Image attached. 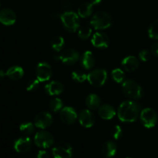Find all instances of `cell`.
I'll use <instances>...</instances> for the list:
<instances>
[{"mask_svg":"<svg viewBox=\"0 0 158 158\" xmlns=\"http://www.w3.org/2000/svg\"><path fill=\"white\" fill-rule=\"evenodd\" d=\"M140 107L134 101H124L120 105L117 111V116L120 120L125 123H132L138 117Z\"/></svg>","mask_w":158,"mask_h":158,"instance_id":"obj_1","label":"cell"},{"mask_svg":"<svg viewBox=\"0 0 158 158\" xmlns=\"http://www.w3.org/2000/svg\"><path fill=\"white\" fill-rule=\"evenodd\" d=\"M62 23L65 29L70 32H74L80 26L79 15L72 11H66L60 16Z\"/></svg>","mask_w":158,"mask_h":158,"instance_id":"obj_2","label":"cell"},{"mask_svg":"<svg viewBox=\"0 0 158 158\" xmlns=\"http://www.w3.org/2000/svg\"><path fill=\"white\" fill-rule=\"evenodd\" d=\"M122 89L124 95L131 99H139L143 95L141 86L134 80H127L123 82Z\"/></svg>","mask_w":158,"mask_h":158,"instance_id":"obj_3","label":"cell"},{"mask_svg":"<svg viewBox=\"0 0 158 158\" xmlns=\"http://www.w3.org/2000/svg\"><path fill=\"white\" fill-rule=\"evenodd\" d=\"M112 19L107 12L99 11L92 17L90 23L95 29H104L111 26Z\"/></svg>","mask_w":158,"mask_h":158,"instance_id":"obj_4","label":"cell"},{"mask_svg":"<svg viewBox=\"0 0 158 158\" xmlns=\"http://www.w3.org/2000/svg\"><path fill=\"white\" fill-rule=\"evenodd\" d=\"M107 79V73L104 69H95L87 75V80L92 86L100 87L104 85Z\"/></svg>","mask_w":158,"mask_h":158,"instance_id":"obj_5","label":"cell"},{"mask_svg":"<svg viewBox=\"0 0 158 158\" xmlns=\"http://www.w3.org/2000/svg\"><path fill=\"white\" fill-rule=\"evenodd\" d=\"M54 158H72L73 148L69 143L59 142L52 150Z\"/></svg>","mask_w":158,"mask_h":158,"instance_id":"obj_6","label":"cell"},{"mask_svg":"<svg viewBox=\"0 0 158 158\" xmlns=\"http://www.w3.org/2000/svg\"><path fill=\"white\" fill-rule=\"evenodd\" d=\"M34 142L39 148L46 149L53 144L54 138L53 136L48 131H41L37 132L35 135Z\"/></svg>","mask_w":158,"mask_h":158,"instance_id":"obj_7","label":"cell"},{"mask_svg":"<svg viewBox=\"0 0 158 158\" xmlns=\"http://www.w3.org/2000/svg\"><path fill=\"white\" fill-rule=\"evenodd\" d=\"M140 118L141 123L146 128H152L157 122V114L151 108H145L140 112Z\"/></svg>","mask_w":158,"mask_h":158,"instance_id":"obj_8","label":"cell"},{"mask_svg":"<svg viewBox=\"0 0 158 158\" xmlns=\"http://www.w3.org/2000/svg\"><path fill=\"white\" fill-rule=\"evenodd\" d=\"M53 118L50 113L42 111L39 113L34 118V125L40 129H46L52 125Z\"/></svg>","mask_w":158,"mask_h":158,"instance_id":"obj_9","label":"cell"},{"mask_svg":"<svg viewBox=\"0 0 158 158\" xmlns=\"http://www.w3.org/2000/svg\"><path fill=\"white\" fill-rule=\"evenodd\" d=\"M36 78L40 82L48 81L52 75V70L50 65L46 62H40L38 63L35 69Z\"/></svg>","mask_w":158,"mask_h":158,"instance_id":"obj_10","label":"cell"},{"mask_svg":"<svg viewBox=\"0 0 158 158\" xmlns=\"http://www.w3.org/2000/svg\"><path fill=\"white\" fill-rule=\"evenodd\" d=\"M60 60L64 64L70 66L77 63L80 58V54L76 49L69 48L63 50L60 55Z\"/></svg>","mask_w":158,"mask_h":158,"instance_id":"obj_11","label":"cell"},{"mask_svg":"<svg viewBox=\"0 0 158 158\" xmlns=\"http://www.w3.org/2000/svg\"><path fill=\"white\" fill-rule=\"evenodd\" d=\"M60 117L62 121L66 124H72L77 120V114L75 110L71 106L62 108L60 113Z\"/></svg>","mask_w":158,"mask_h":158,"instance_id":"obj_12","label":"cell"},{"mask_svg":"<svg viewBox=\"0 0 158 158\" xmlns=\"http://www.w3.org/2000/svg\"><path fill=\"white\" fill-rule=\"evenodd\" d=\"M13 147L16 152L20 154L26 153L32 148V140L27 136L19 137L15 140Z\"/></svg>","mask_w":158,"mask_h":158,"instance_id":"obj_13","label":"cell"},{"mask_svg":"<svg viewBox=\"0 0 158 158\" xmlns=\"http://www.w3.org/2000/svg\"><path fill=\"white\" fill-rule=\"evenodd\" d=\"M79 122L83 127H92L95 123V117L94 114L89 110L85 109L80 111L79 115Z\"/></svg>","mask_w":158,"mask_h":158,"instance_id":"obj_14","label":"cell"},{"mask_svg":"<svg viewBox=\"0 0 158 158\" xmlns=\"http://www.w3.org/2000/svg\"><path fill=\"white\" fill-rule=\"evenodd\" d=\"M16 21V15L10 9H3L0 11V23L5 26H12Z\"/></svg>","mask_w":158,"mask_h":158,"instance_id":"obj_15","label":"cell"},{"mask_svg":"<svg viewBox=\"0 0 158 158\" xmlns=\"http://www.w3.org/2000/svg\"><path fill=\"white\" fill-rule=\"evenodd\" d=\"M91 43L97 48H106L109 46L110 40L106 33L102 32H96L92 37Z\"/></svg>","mask_w":158,"mask_h":158,"instance_id":"obj_16","label":"cell"},{"mask_svg":"<svg viewBox=\"0 0 158 158\" xmlns=\"http://www.w3.org/2000/svg\"><path fill=\"white\" fill-rule=\"evenodd\" d=\"M117 151V144L111 140H107L102 145L101 154L104 158H112L114 157Z\"/></svg>","mask_w":158,"mask_h":158,"instance_id":"obj_17","label":"cell"},{"mask_svg":"<svg viewBox=\"0 0 158 158\" xmlns=\"http://www.w3.org/2000/svg\"><path fill=\"white\" fill-rule=\"evenodd\" d=\"M95 62L96 60L94 54L91 51L89 50L83 52L81 58H80V64L86 69H92L95 65Z\"/></svg>","mask_w":158,"mask_h":158,"instance_id":"obj_18","label":"cell"},{"mask_svg":"<svg viewBox=\"0 0 158 158\" xmlns=\"http://www.w3.org/2000/svg\"><path fill=\"white\" fill-rule=\"evenodd\" d=\"M63 89H64L63 85L60 82L55 81V80L49 83L45 86V90L50 96L60 95L63 93Z\"/></svg>","mask_w":158,"mask_h":158,"instance_id":"obj_19","label":"cell"},{"mask_svg":"<svg viewBox=\"0 0 158 158\" xmlns=\"http://www.w3.org/2000/svg\"><path fill=\"white\" fill-rule=\"evenodd\" d=\"M98 114L102 119L111 120L116 115V110L114 106L111 105L103 104L99 108Z\"/></svg>","mask_w":158,"mask_h":158,"instance_id":"obj_20","label":"cell"},{"mask_svg":"<svg viewBox=\"0 0 158 158\" xmlns=\"http://www.w3.org/2000/svg\"><path fill=\"white\" fill-rule=\"evenodd\" d=\"M122 66L126 71L133 72L138 68L139 60L134 56H129L123 59L122 61Z\"/></svg>","mask_w":158,"mask_h":158,"instance_id":"obj_21","label":"cell"},{"mask_svg":"<svg viewBox=\"0 0 158 158\" xmlns=\"http://www.w3.org/2000/svg\"><path fill=\"white\" fill-rule=\"evenodd\" d=\"M24 75V70L23 68L19 66H13L6 71V76L10 79L11 80H19L23 78Z\"/></svg>","mask_w":158,"mask_h":158,"instance_id":"obj_22","label":"cell"},{"mask_svg":"<svg viewBox=\"0 0 158 158\" xmlns=\"http://www.w3.org/2000/svg\"><path fill=\"white\" fill-rule=\"evenodd\" d=\"M94 9V4L92 2H84L79 7L78 15L82 18H87L91 15Z\"/></svg>","mask_w":158,"mask_h":158,"instance_id":"obj_23","label":"cell"},{"mask_svg":"<svg viewBox=\"0 0 158 158\" xmlns=\"http://www.w3.org/2000/svg\"><path fill=\"white\" fill-rule=\"evenodd\" d=\"M100 99L97 94H91L87 96L86 98V103L88 108L90 110H96L100 106Z\"/></svg>","mask_w":158,"mask_h":158,"instance_id":"obj_24","label":"cell"},{"mask_svg":"<svg viewBox=\"0 0 158 158\" xmlns=\"http://www.w3.org/2000/svg\"><path fill=\"white\" fill-rule=\"evenodd\" d=\"M50 44L52 49H54L56 52H60L64 46L65 40L62 36H54L51 40Z\"/></svg>","mask_w":158,"mask_h":158,"instance_id":"obj_25","label":"cell"},{"mask_svg":"<svg viewBox=\"0 0 158 158\" xmlns=\"http://www.w3.org/2000/svg\"><path fill=\"white\" fill-rule=\"evenodd\" d=\"M20 132L25 136L31 135L35 131V125L30 122H24L19 126Z\"/></svg>","mask_w":158,"mask_h":158,"instance_id":"obj_26","label":"cell"},{"mask_svg":"<svg viewBox=\"0 0 158 158\" xmlns=\"http://www.w3.org/2000/svg\"><path fill=\"white\" fill-rule=\"evenodd\" d=\"M49 107L52 112H58L63 108V101L60 98H52L49 103Z\"/></svg>","mask_w":158,"mask_h":158,"instance_id":"obj_27","label":"cell"},{"mask_svg":"<svg viewBox=\"0 0 158 158\" xmlns=\"http://www.w3.org/2000/svg\"><path fill=\"white\" fill-rule=\"evenodd\" d=\"M72 79L77 83H83L87 80V75L80 69H77L72 73Z\"/></svg>","mask_w":158,"mask_h":158,"instance_id":"obj_28","label":"cell"},{"mask_svg":"<svg viewBox=\"0 0 158 158\" xmlns=\"http://www.w3.org/2000/svg\"><path fill=\"white\" fill-rule=\"evenodd\" d=\"M148 35L150 38L158 40V19L153 22L148 29Z\"/></svg>","mask_w":158,"mask_h":158,"instance_id":"obj_29","label":"cell"},{"mask_svg":"<svg viewBox=\"0 0 158 158\" xmlns=\"http://www.w3.org/2000/svg\"><path fill=\"white\" fill-rule=\"evenodd\" d=\"M111 76H112L113 80L118 83H122L123 81V80H124L125 77L123 71L122 69H119V68L113 69L112 73H111Z\"/></svg>","mask_w":158,"mask_h":158,"instance_id":"obj_30","label":"cell"},{"mask_svg":"<svg viewBox=\"0 0 158 158\" xmlns=\"http://www.w3.org/2000/svg\"><path fill=\"white\" fill-rule=\"evenodd\" d=\"M92 34V29L88 26H83L78 30V35L82 40H86Z\"/></svg>","mask_w":158,"mask_h":158,"instance_id":"obj_31","label":"cell"},{"mask_svg":"<svg viewBox=\"0 0 158 158\" xmlns=\"http://www.w3.org/2000/svg\"><path fill=\"white\" fill-rule=\"evenodd\" d=\"M40 86V80L38 79H32L26 83V89L28 91H35Z\"/></svg>","mask_w":158,"mask_h":158,"instance_id":"obj_32","label":"cell"},{"mask_svg":"<svg viewBox=\"0 0 158 158\" xmlns=\"http://www.w3.org/2000/svg\"><path fill=\"white\" fill-rule=\"evenodd\" d=\"M111 135L114 137L115 140H118L123 135V131H122L121 127L119 125H115V126L113 127V128L110 131Z\"/></svg>","mask_w":158,"mask_h":158,"instance_id":"obj_33","label":"cell"},{"mask_svg":"<svg viewBox=\"0 0 158 158\" xmlns=\"http://www.w3.org/2000/svg\"><path fill=\"white\" fill-rule=\"evenodd\" d=\"M139 57H140V60L143 62H147L151 59V53L149 50L148 49H143L139 53Z\"/></svg>","mask_w":158,"mask_h":158,"instance_id":"obj_34","label":"cell"},{"mask_svg":"<svg viewBox=\"0 0 158 158\" xmlns=\"http://www.w3.org/2000/svg\"><path fill=\"white\" fill-rule=\"evenodd\" d=\"M35 158H49V154H48L47 151L42 150V151H39Z\"/></svg>","mask_w":158,"mask_h":158,"instance_id":"obj_35","label":"cell"},{"mask_svg":"<svg viewBox=\"0 0 158 158\" xmlns=\"http://www.w3.org/2000/svg\"><path fill=\"white\" fill-rule=\"evenodd\" d=\"M151 53L158 57V43H153L151 46Z\"/></svg>","mask_w":158,"mask_h":158,"instance_id":"obj_36","label":"cell"},{"mask_svg":"<svg viewBox=\"0 0 158 158\" xmlns=\"http://www.w3.org/2000/svg\"><path fill=\"white\" fill-rule=\"evenodd\" d=\"M6 77V72H4L2 69H0V80H4Z\"/></svg>","mask_w":158,"mask_h":158,"instance_id":"obj_37","label":"cell"},{"mask_svg":"<svg viewBox=\"0 0 158 158\" xmlns=\"http://www.w3.org/2000/svg\"><path fill=\"white\" fill-rule=\"evenodd\" d=\"M101 1H102V0H91L90 2H92L93 4H94V5L100 4V3L101 2Z\"/></svg>","mask_w":158,"mask_h":158,"instance_id":"obj_38","label":"cell"},{"mask_svg":"<svg viewBox=\"0 0 158 158\" xmlns=\"http://www.w3.org/2000/svg\"><path fill=\"white\" fill-rule=\"evenodd\" d=\"M126 158H131V157H126Z\"/></svg>","mask_w":158,"mask_h":158,"instance_id":"obj_39","label":"cell"}]
</instances>
